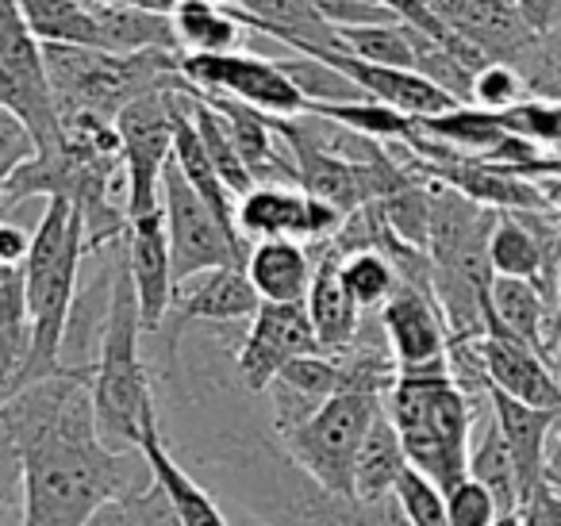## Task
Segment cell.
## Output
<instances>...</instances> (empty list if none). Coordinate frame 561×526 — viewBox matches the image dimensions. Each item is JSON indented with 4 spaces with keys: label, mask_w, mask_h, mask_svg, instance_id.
Returning a JSON list of instances; mask_svg holds the SVG:
<instances>
[{
    "label": "cell",
    "mask_w": 561,
    "mask_h": 526,
    "mask_svg": "<svg viewBox=\"0 0 561 526\" xmlns=\"http://www.w3.org/2000/svg\"><path fill=\"white\" fill-rule=\"evenodd\" d=\"M4 461L20 469V526H89V518L150 484L142 454H119L101 438L93 373L62 369L20 388L0 408Z\"/></svg>",
    "instance_id": "cell-1"
},
{
    "label": "cell",
    "mask_w": 561,
    "mask_h": 526,
    "mask_svg": "<svg viewBox=\"0 0 561 526\" xmlns=\"http://www.w3.org/2000/svg\"><path fill=\"white\" fill-rule=\"evenodd\" d=\"M89 254L85 216L66 196H50L39 227H35L32 254L24 262L27 273V308H32V350L20 377L4 388V400L20 388L62 373V350L70 334L73 300H78L81 258Z\"/></svg>",
    "instance_id": "cell-2"
},
{
    "label": "cell",
    "mask_w": 561,
    "mask_h": 526,
    "mask_svg": "<svg viewBox=\"0 0 561 526\" xmlns=\"http://www.w3.org/2000/svg\"><path fill=\"white\" fill-rule=\"evenodd\" d=\"M142 327L139 293H135L127 242H119L112 262V300L108 319L101 323V346L93 365V408L101 438L119 454H142V431L158 415L150 369L142 362Z\"/></svg>",
    "instance_id": "cell-3"
},
{
    "label": "cell",
    "mask_w": 561,
    "mask_h": 526,
    "mask_svg": "<svg viewBox=\"0 0 561 526\" xmlns=\"http://www.w3.org/2000/svg\"><path fill=\"white\" fill-rule=\"evenodd\" d=\"M385 411L397 423L408 465L435 480L443 492L469 477V434H473V400L458 385L450 365L420 373H400L385 392Z\"/></svg>",
    "instance_id": "cell-4"
},
{
    "label": "cell",
    "mask_w": 561,
    "mask_h": 526,
    "mask_svg": "<svg viewBox=\"0 0 561 526\" xmlns=\"http://www.w3.org/2000/svg\"><path fill=\"white\" fill-rule=\"evenodd\" d=\"M16 4L39 43L108 50V55H139L154 47L178 50L170 16L135 9L124 0H16Z\"/></svg>",
    "instance_id": "cell-5"
},
{
    "label": "cell",
    "mask_w": 561,
    "mask_h": 526,
    "mask_svg": "<svg viewBox=\"0 0 561 526\" xmlns=\"http://www.w3.org/2000/svg\"><path fill=\"white\" fill-rule=\"evenodd\" d=\"M385 411V396L377 392H339L308 419L305 426L289 434L285 449L289 457L316 480L328 488L331 495H346L354 500V469H358V454L366 446L369 426Z\"/></svg>",
    "instance_id": "cell-6"
},
{
    "label": "cell",
    "mask_w": 561,
    "mask_h": 526,
    "mask_svg": "<svg viewBox=\"0 0 561 526\" xmlns=\"http://www.w3.org/2000/svg\"><path fill=\"white\" fill-rule=\"evenodd\" d=\"M0 108L24 119L39 142V155L66 150L62 112L50 85L47 55L16 0H4V20H0Z\"/></svg>",
    "instance_id": "cell-7"
},
{
    "label": "cell",
    "mask_w": 561,
    "mask_h": 526,
    "mask_svg": "<svg viewBox=\"0 0 561 526\" xmlns=\"http://www.w3.org/2000/svg\"><path fill=\"white\" fill-rule=\"evenodd\" d=\"M162 211L170 227V250H173V277L178 285L216 270H247L250 247L239 231L224 224L211 211V204L188 185L178 162L165 165L162 178Z\"/></svg>",
    "instance_id": "cell-8"
},
{
    "label": "cell",
    "mask_w": 561,
    "mask_h": 526,
    "mask_svg": "<svg viewBox=\"0 0 561 526\" xmlns=\"http://www.w3.org/2000/svg\"><path fill=\"white\" fill-rule=\"evenodd\" d=\"M119 142H124V208L131 219L162 211V178L173 162V93H154L127 104L116 119Z\"/></svg>",
    "instance_id": "cell-9"
},
{
    "label": "cell",
    "mask_w": 561,
    "mask_h": 526,
    "mask_svg": "<svg viewBox=\"0 0 561 526\" xmlns=\"http://www.w3.org/2000/svg\"><path fill=\"white\" fill-rule=\"evenodd\" d=\"M181 70L193 81L196 93H216L242 101L250 108L265 112L273 119L308 116L312 104L297 89V81L280 70V62L247 55V50H227V55H181Z\"/></svg>",
    "instance_id": "cell-10"
},
{
    "label": "cell",
    "mask_w": 561,
    "mask_h": 526,
    "mask_svg": "<svg viewBox=\"0 0 561 526\" xmlns=\"http://www.w3.org/2000/svg\"><path fill=\"white\" fill-rule=\"evenodd\" d=\"M305 354H323L308 304H262L234 354V380L247 396H262L293 357Z\"/></svg>",
    "instance_id": "cell-11"
},
{
    "label": "cell",
    "mask_w": 561,
    "mask_h": 526,
    "mask_svg": "<svg viewBox=\"0 0 561 526\" xmlns=\"http://www.w3.org/2000/svg\"><path fill=\"white\" fill-rule=\"evenodd\" d=\"M239 235L242 239H297L308 247L335 239L343 231L346 216L331 208L328 201L305 193L297 185H257L239 201Z\"/></svg>",
    "instance_id": "cell-12"
},
{
    "label": "cell",
    "mask_w": 561,
    "mask_h": 526,
    "mask_svg": "<svg viewBox=\"0 0 561 526\" xmlns=\"http://www.w3.org/2000/svg\"><path fill=\"white\" fill-rule=\"evenodd\" d=\"M423 4L435 12L446 32L477 47L489 62L523 66L542 43L519 16L515 0H423Z\"/></svg>",
    "instance_id": "cell-13"
},
{
    "label": "cell",
    "mask_w": 561,
    "mask_h": 526,
    "mask_svg": "<svg viewBox=\"0 0 561 526\" xmlns=\"http://www.w3.org/2000/svg\"><path fill=\"white\" fill-rule=\"evenodd\" d=\"M381 334L400 373L450 365V327H446V316L431 288L400 281L392 300L381 308Z\"/></svg>",
    "instance_id": "cell-14"
},
{
    "label": "cell",
    "mask_w": 561,
    "mask_h": 526,
    "mask_svg": "<svg viewBox=\"0 0 561 526\" xmlns=\"http://www.w3.org/2000/svg\"><path fill=\"white\" fill-rule=\"evenodd\" d=\"M127 265H131L135 293H139V311L147 334H158L173 311V250H170V227H165V211H150V216L131 219L127 231Z\"/></svg>",
    "instance_id": "cell-15"
},
{
    "label": "cell",
    "mask_w": 561,
    "mask_h": 526,
    "mask_svg": "<svg viewBox=\"0 0 561 526\" xmlns=\"http://www.w3.org/2000/svg\"><path fill=\"white\" fill-rule=\"evenodd\" d=\"M308 316L320 334L323 354H346L362 334V308L343 281V247L335 239L316 247V281L308 293Z\"/></svg>",
    "instance_id": "cell-16"
},
{
    "label": "cell",
    "mask_w": 561,
    "mask_h": 526,
    "mask_svg": "<svg viewBox=\"0 0 561 526\" xmlns=\"http://www.w3.org/2000/svg\"><path fill=\"white\" fill-rule=\"evenodd\" d=\"M481 362L492 388L515 396L519 403H530V408L561 411V380L550 373V362L538 350H530L527 342L504 339V334H484Z\"/></svg>",
    "instance_id": "cell-17"
},
{
    "label": "cell",
    "mask_w": 561,
    "mask_h": 526,
    "mask_svg": "<svg viewBox=\"0 0 561 526\" xmlns=\"http://www.w3.org/2000/svg\"><path fill=\"white\" fill-rule=\"evenodd\" d=\"M489 408L500 423V434H504L507 449L515 457V469H519V484H523V503H527L530 492L546 484V449H550V434L558 426L561 411H542L530 408V403H519L515 396L500 392V388L489 385Z\"/></svg>",
    "instance_id": "cell-18"
},
{
    "label": "cell",
    "mask_w": 561,
    "mask_h": 526,
    "mask_svg": "<svg viewBox=\"0 0 561 526\" xmlns=\"http://www.w3.org/2000/svg\"><path fill=\"white\" fill-rule=\"evenodd\" d=\"M247 277L265 304H308L316 281V247L297 239H265L250 247Z\"/></svg>",
    "instance_id": "cell-19"
},
{
    "label": "cell",
    "mask_w": 561,
    "mask_h": 526,
    "mask_svg": "<svg viewBox=\"0 0 561 526\" xmlns=\"http://www.w3.org/2000/svg\"><path fill=\"white\" fill-rule=\"evenodd\" d=\"M489 334H504V339L527 342L530 350L550 362V300L535 281L519 277H492L489 288Z\"/></svg>",
    "instance_id": "cell-20"
},
{
    "label": "cell",
    "mask_w": 561,
    "mask_h": 526,
    "mask_svg": "<svg viewBox=\"0 0 561 526\" xmlns=\"http://www.w3.org/2000/svg\"><path fill=\"white\" fill-rule=\"evenodd\" d=\"M139 449H142V457L150 461L154 480L165 488V495H170L181 526H231L224 511H219V503L204 492V484H196L193 472H188L185 465L170 454V446H165V438H162V426H158V415L150 419L147 431H142V446Z\"/></svg>",
    "instance_id": "cell-21"
},
{
    "label": "cell",
    "mask_w": 561,
    "mask_h": 526,
    "mask_svg": "<svg viewBox=\"0 0 561 526\" xmlns=\"http://www.w3.org/2000/svg\"><path fill=\"white\" fill-rule=\"evenodd\" d=\"M404 472H408L404 442H400V431L389 419V411H381L377 423L369 426L366 446H362V454H358V469H354V500H362V503L392 500Z\"/></svg>",
    "instance_id": "cell-22"
},
{
    "label": "cell",
    "mask_w": 561,
    "mask_h": 526,
    "mask_svg": "<svg viewBox=\"0 0 561 526\" xmlns=\"http://www.w3.org/2000/svg\"><path fill=\"white\" fill-rule=\"evenodd\" d=\"M427 139L443 142V147L458 150V155H492L500 142L512 135V127L504 124L500 112H484L477 104H458L454 112H443V116H427V119H415Z\"/></svg>",
    "instance_id": "cell-23"
},
{
    "label": "cell",
    "mask_w": 561,
    "mask_h": 526,
    "mask_svg": "<svg viewBox=\"0 0 561 526\" xmlns=\"http://www.w3.org/2000/svg\"><path fill=\"white\" fill-rule=\"evenodd\" d=\"M170 20L181 55H227V50H239V39L247 32L227 4H208V0H181Z\"/></svg>",
    "instance_id": "cell-24"
},
{
    "label": "cell",
    "mask_w": 561,
    "mask_h": 526,
    "mask_svg": "<svg viewBox=\"0 0 561 526\" xmlns=\"http://www.w3.org/2000/svg\"><path fill=\"white\" fill-rule=\"evenodd\" d=\"M469 477L481 480L484 488L496 500L500 515H515L523 507V484H519V469H515V457L507 449L504 434H500L496 415H489L481 423L473 449H469Z\"/></svg>",
    "instance_id": "cell-25"
},
{
    "label": "cell",
    "mask_w": 561,
    "mask_h": 526,
    "mask_svg": "<svg viewBox=\"0 0 561 526\" xmlns=\"http://www.w3.org/2000/svg\"><path fill=\"white\" fill-rule=\"evenodd\" d=\"M0 342H4V388L20 377L32 350V308H27L24 265H0Z\"/></svg>",
    "instance_id": "cell-26"
},
{
    "label": "cell",
    "mask_w": 561,
    "mask_h": 526,
    "mask_svg": "<svg viewBox=\"0 0 561 526\" xmlns=\"http://www.w3.org/2000/svg\"><path fill=\"white\" fill-rule=\"evenodd\" d=\"M193 93V119H196V132H201V139H204V147H208V155H211V162H216V170H219V178L227 181V188H231L234 196H247V193H254V173H250V165H247V158H242V150H239V142H234V132H231V124L224 119V112L216 108V104H208L204 101L196 89H188Z\"/></svg>",
    "instance_id": "cell-27"
},
{
    "label": "cell",
    "mask_w": 561,
    "mask_h": 526,
    "mask_svg": "<svg viewBox=\"0 0 561 526\" xmlns=\"http://www.w3.org/2000/svg\"><path fill=\"white\" fill-rule=\"evenodd\" d=\"M343 281L362 311H381L392 300V293L400 288V270L377 247H354V250L343 247Z\"/></svg>",
    "instance_id": "cell-28"
},
{
    "label": "cell",
    "mask_w": 561,
    "mask_h": 526,
    "mask_svg": "<svg viewBox=\"0 0 561 526\" xmlns=\"http://www.w3.org/2000/svg\"><path fill=\"white\" fill-rule=\"evenodd\" d=\"M343 47L377 66H400L415 70V39L412 24H366V27H339Z\"/></svg>",
    "instance_id": "cell-29"
},
{
    "label": "cell",
    "mask_w": 561,
    "mask_h": 526,
    "mask_svg": "<svg viewBox=\"0 0 561 526\" xmlns=\"http://www.w3.org/2000/svg\"><path fill=\"white\" fill-rule=\"evenodd\" d=\"M89 526H181L178 511H173L170 495L158 480L135 488L127 495H116L112 503H104Z\"/></svg>",
    "instance_id": "cell-30"
},
{
    "label": "cell",
    "mask_w": 561,
    "mask_h": 526,
    "mask_svg": "<svg viewBox=\"0 0 561 526\" xmlns=\"http://www.w3.org/2000/svg\"><path fill=\"white\" fill-rule=\"evenodd\" d=\"M280 70H285L293 81H297V89L308 96V104H312V108H320V104L369 101V96L362 93V89L354 85V81L346 78L343 70H335V66L323 62V58H316V55L285 58V62H280Z\"/></svg>",
    "instance_id": "cell-31"
},
{
    "label": "cell",
    "mask_w": 561,
    "mask_h": 526,
    "mask_svg": "<svg viewBox=\"0 0 561 526\" xmlns=\"http://www.w3.org/2000/svg\"><path fill=\"white\" fill-rule=\"evenodd\" d=\"M397 503L412 526H454L450 507H446V492L435 480L423 477L420 469H412V465H408V472L397 484Z\"/></svg>",
    "instance_id": "cell-32"
},
{
    "label": "cell",
    "mask_w": 561,
    "mask_h": 526,
    "mask_svg": "<svg viewBox=\"0 0 561 526\" xmlns=\"http://www.w3.org/2000/svg\"><path fill=\"white\" fill-rule=\"evenodd\" d=\"M512 135L538 142V147L561 150V96H527L512 112H500Z\"/></svg>",
    "instance_id": "cell-33"
},
{
    "label": "cell",
    "mask_w": 561,
    "mask_h": 526,
    "mask_svg": "<svg viewBox=\"0 0 561 526\" xmlns=\"http://www.w3.org/2000/svg\"><path fill=\"white\" fill-rule=\"evenodd\" d=\"M527 101V78L512 62H489L473 78V104L484 112H512Z\"/></svg>",
    "instance_id": "cell-34"
},
{
    "label": "cell",
    "mask_w": 561,
    "mask_h": 526,
    "mask_svg": "<svg viewBox=\"0 0 561 526\" xmlns=\"http://www.w3.org/2000/svg\"><path fill=\"white\" fill-rule=\"evenodd\" d=\"M446 507H450L454 526H496V518H500V507H496V500H492V492L473 477H466L458 488L446 492Z\"/></svg>",
    "instance_id": "cell-35"
},
{
    "label": "cell",
    "mask_w": 561,
    "mask_h": 526,
    "mask_svg": "<svg viewBox=\"0 0 561 526\" xmlns=\"http://www.w3.org/2000/svg\"><path fill=\"white\" fill-rule=\"evenodd\" d=\"M32 158H39V142L27 132L24 119H16L12 112L0 108V181H9L20 165H27Z\"/></svg>",
    "instance_id": "cell-36"
},
{
    "label": "cell",
    "mask_w": 561,
    "mask_h": 526,
    "mask_svg": "<svg viewBox=\"0 0 561 526\" xmlns=\"http://www.w3.org/2000/svg\"><path fill=\"white\" fill-rule=\"evenodd\" d=\"M519 518L523 526H561V492L542 484L538 492L527 495V503L519 507Z\"/></svg>",
    "instance_id": "cell-37"
},
{
    "label": "cell",
    "mask_w": 561,
    "mask_h": 526,
    "mask_svg": "<svg viewBox=\"0 0 561 526\" xmlns=\"http://www.w3.org/2000/svg\"><path fill=\"white\" fill-rule=\"evenodd\" d=\"M515 9L538 39L553 35V27H558V0H515Z\"/></svg>",
    "instance_id": "cell-38"
},
{
    "label": "cell",
    "mask_w": 561,
    "mask_h": 526,
    "mask_svg": "<svg viewBox=\"0 0 561 526\" xmlns=\"http://www.w3.org/2000/svg\"><path fill=\"white\" fill-rule=\"evenodd\" d=\"M35 235L16 224H0V265H24Z\"/></svg>",
    "instance_id": "cell-39"
},
{
    "label": "cell",
    "mask_w": 561,
    "mask_h": 526,
    "mask_svg": "<svg viewBox=\"0 0 561 526\" xmlns=\"http://www.w3.org/2000/svg\"><path fill=\"white\" fill-rule=\"evenodd\" d=\"M546 484H550L553 492H561V419L550 434V449H546Z\"/></svg>",
    "instance_id": "cell-40"
},
{
    "label": "cell",
    "mask_w": 561,
    "mask_h": 526,
    "mask_svg": "<svg viewBox=\"0 0 561 526\" xmlns=\"http://www.w3.org/2000/svg\"><path fill=\"white\" fill-rule=\"evenodd\" d=\"M20 480H4V526H20Z\"/></svg>",
    "instance_id": "cell-41"
},
{
    "label": "cell",
    "mask_w": 561,
    "mask_h": 526,
    "mask_svg": "<svg viewBox=\"0 0 561 526\" xmlns=\"http://www.w3.org/2000/svg\"><path fill=\"white\" fill-rule=\"evenodd\" d=\"M124 4H135V9H147V12H158V16H173L181 0H124Z\"/></svg>",
    "instance_id": "cell-42"
},
{
    "label": "cell",
    "mask_w": 561,
    "mask_h": 526,
    "mask_svg": "<svg viewBox=\"0 0 561 526\" xmlns=\"http://www.w3.org/2000/svg\"><path fill=\"white\" fill-rule=\"evenodd\" d=\"M496 526H523L519 511H515V515H500V518H496Z\"/></svg>",
    "instance_id": "cell-43"
},
{
    "label": "cell",
    "mask_w": 561,
    "mask_h": 526,
    "mask_svg": "<svg viewBox=\"0 0 561 526\" xmlns=\"http://www.w3.org/2000/svg\"><path fill=\"white\" fill-rule=\"evenodd\" d=\"M208 4H234V0H208Z\"/></svg>",
    "instance_id": "cell-44"
}]
</instances>
